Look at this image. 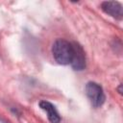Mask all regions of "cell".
Segmentation results:
<instances>
[{
    "label": "cell",
    "mask_w": 123,
    "mask_h": 123,
    "mask_svg": "<svg viewBox=\"0 0 123 123\" xmlns=\"http://www.w3.org/2000/svg\"><path fill=\"white\" fill-rule=\"evenodd\" d=\"M52 55L55 61L62 65L71 63L73 58V45L71 42L59 38L52 45Z\"/></svg>",
    "instance_id": "obj_1"
},
{
    "label": "cell",
    "mask_w": 123,
    "mask_h": 123,
    "mask_svg": "<svg viewBox=\"0 0 123 123\" xmlns=\"http://www.w3.org/2000/svg\"><path fill=\"white\" fill-rule=\"evenodd\" d=\"M86 94L91 105L95 108L101 107L106 100V96L102 86L95 82H88L85 87Z\"/></svg>",
    "instance_id": "obj_2"
},
{
    "label": "cell",
    "mask_w": 123,
    "mask_h": 123,
    "mask_svg": "<svg viewBox=\"0 0 123 123\" xmlns=\"http://www.w3.org/2000/svg\"><path fill=\"white\" fill-rule=\"evenodd\" d=\"M73 45V58L71 61V65L75 70H83L86 67V54L82 46L76 42L72 43Z\"/></svg>",
    "instance_id": "obj_3"
},
{
    "label": "cell",
    "mask_w": 123,
    "mask_h": 123,
    "mask_svg": "<svg viewBox=\"0 0 123 123\" xmlns=\"http://www.w3.org/2000/svg\"><path fill=\"white\" fill-rule=\"evenodd\" d=\"M101 9L104 12L116 19H122L123 8L121 3L117 1H104L101 3Z\"/></svg>",
    "instance_id": "obj_4"
},
{
    "label": "cell",
    "mask_w": 123,
    "mask_h": 123,
    "mask_svg": "<svg viewBox=\"0 0 123 123\" xmlns=\"http://www.w3.org/2000/svg\"><path fill=\"white\" fill-rule=\"evenodd\" d=\"M38 105L47 113L48 120L51 123H60L61 122V116H60L58 111L56 110L55 106L52 103H50L48 101H45V100H41L38 103Z\"/></svg>",
    "instance_id": "obj_5"
},
{
    "label": "cell",
    "mask_w": 123,
    "mask_h": 123,
    "mask_svg": "<svg viewBox=\"0 0 123 123\" xmlns=\"http://www.w3.org/2000/svg\"><path fill=\"white\" fill-rule=\"evenodd\" d=\"M0 123H10V122H9V121H7L6 119H4V118L0 117Z\"/></svg>",
    "instance_id": "obj_6"
}]
</instances>
